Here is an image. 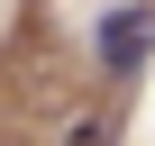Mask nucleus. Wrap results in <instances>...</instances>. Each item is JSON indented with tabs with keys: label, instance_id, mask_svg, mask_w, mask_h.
Wrapping results in <instances>:
<instances>
[{
	"label": "nucleus",
	"instance_id": "obj_1",
	"mask_svg": "<svg viewBox=\"0 0 155 146\" xmlns=\"http://www.w3.org/2000/svg\"><path fill=\"white\" fill-rule=\"evenodd\" d=\"M146 46H155V9H146V0H119V9L101 18V37H91V64L128 82V73L146 64Z\"/></svg>",
	"mask_w": 155,
	"mask_h": 146
},
{
	"label": "nucleus",
	"instance_id": "obj_2",
	"mask_svg": "<svg viewBox=\"0 0 155 146\" xmlns=\"http://www.w3.org/2000/svg\"><path fill=\"white\" fill-rule=\"evenodd\" d=\"M55 146H119V128H110V110H82V119H73Z\"/></svg>",
	"mask_w": 155,
	"mask_h": 146
}]
</instances>
